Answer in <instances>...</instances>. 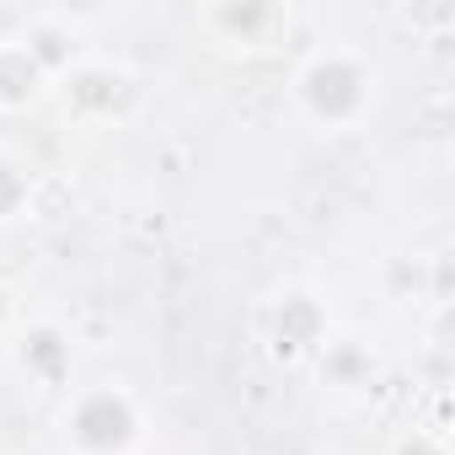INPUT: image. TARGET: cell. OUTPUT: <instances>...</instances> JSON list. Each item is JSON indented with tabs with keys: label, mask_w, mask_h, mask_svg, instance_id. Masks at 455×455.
Here are the masks:
<instances>
[{
	"label": "cell",
	"mask_w": 455,
	"mask_h": 455,
	"mask_svg": "<svg viewBox=\"0 0 455 455\" xmlns=\"http://www.w3.org/2000/svg\"><path fill=\"white\" fill-rule=\"evenodd\" d=\"M375 92H380V76L359 49H316L311 60H300V70L290 81L300 118L327 134L359 129L375 108Z\"/></svg>",
	"instance_id": "obj_1"
},
{
	"label": "cell",
	"mask_w": 455,
	"mask_h": 455,
	"mask_svg": "<svg viewBox=\"0 0 455 455\" xmlns=\"http://www.w3.org/2000/svg\"><path fill=\"white\" fill-rule=\"evenodd\" d=\"M60 434L70 455H134L145 444V407L129 386L97 380L70 396Z\"/></svg>",
	"instance_id": "obj_2"
},
{
	"label": "cell",
	"mask_w": 455,
	"mask_h": 455,
	"mask_svg": "<svg viewBox=\"0 0 455 455\" xmlns=\"http://www.w3.org/2000/svg\"><path fill=\"white\" fill-rule=\"evenodd\" d=\"M54 92H60V102H65L70 118H81V124H102V118H118V113L129 108V97H134V76H129L124 65H113V60L86 54L76 70H65V76L54 81Z\"/></svg>",
	"instance_id": "obj_3"
},
{
	"label": "cell",
	"mask_w": 455,
	"mask_h": 455,
	"mask_svg": "<svg viewBox=\"0 0 455 455\" xmlns=\"http://www.w3.org/2000/svg\"><path fill=\"white\" fill-rule=\"evenodd\" d=\"M263 322H268V348H274V359H284V364H295V359H316V348L332 338L327 306H322L316 295H306V290H284V295H274L268 311H263Z\"/></svg>",
	"instance_id": "obj_4"
},
{
	"label": "cell",
	"mask_w": 455,
	"mask_h": 455,
	"mask_svg": "<svg viewBox=\"0 0 455 455\" xmlns=\"http://www.w3.org/2000/svg\"><path fill=\"white\" fill-rule=\"evenodd\" d=\"M284 22H290V12L268 6V0H220V6L198 12V28L225 49H268L284 33Z\"/></svg>",
	"instance_id": "obj_5"
},
{
	"label": "cell",
	"mask_w": 455,
	"mask_h": 455,
	"mask_svg": "<svg viewBox=\"0 0 455 455\" xmlns=\"http://www.w3.org/2000/svg\"><path fill=\"white\" fill-rule=\"evenodd\" d=\"M12 359H17V370L33 380V386H65L70 380V370H76V343H70V332L60 327V322H22L17 332H12Z\"/></svg>",
	"instance_id": "obj_6"
},
{
	"label": "cell",
	"mask_w": 455,
	"mask_h": 455,
	"mask_svg": "<svg viewBox=\"0 0 455 455\" xmlns=\"http://www.w3.org/2000/svg\"><path fill=\"white\" fill-rule=\"evenodd\" d=\"M17 44H22V49L49 70V81H60L65 70H76V65L86 60L76 22H70V17H60V12H38V17H28V28L17 33Z\"/></svg>",
	"instance_id": "obj_7"
},
{
	"label": "cell",
	"mask_w": 455,
	"mask_h": 455,
	"mask_svg": "<svg viewBox=\"0 0 455 455\" xmlns=\"http://www.w3.org/2000/svg\"><path fill=\"white\" fill-rule=\"evenodd\" d=\"M54 92L49 70L17 44V38H0V113H28Z\"/></svg>",
	"instance_id": "obj_8"
},
{
	"label": "cell",
	"mask_w": 455,
	"mask_h": 455,
	"mask_svg": "<svg viewBox=\"0 0 455 455\" xmlns=\"http://www.w3.org/2000/svg\"><path fill=\"white\" fill-rule=\"evenodd\" d=\"M316 375L332 391H364L375 380V348L364 338H327L316 348Z\"/></svg>",
	"instance_id": "obj_9"
},
{
	"label": "cell",
	"mask_w": 455,
	"mask_h": 455,
	"mask_svg": "<svg viewBox=\"0 0 455 455\" xmlns=\"http://www.w3.org/2000/svg\"><path fill=\"white\" fill-rule=\"evenodd\" d=\"M33 193H38L33 166H28L17 150H0V225L28 220V214H33Z\"/></svg>",
	"instance_id": "obj_10"
},
{
	"label": "cell",
	"mask_w": 455,
	"mask_h": 455,
	"mask_svg": "<svg viewBox=\"0 0 455 455\" xmlns=\"http://www.w3.org/2000/svg\"><path fill=\"white\" fill-rule=\"evenodd\" d=\"M22 327V306H17V290L0 284V338H12Z\"/></svg>",
	"instance_id": "obj_11"
}]
</instances>
